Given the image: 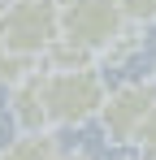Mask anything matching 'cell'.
I'll return each mask as SVG.
<instances>
[{
    "mask_svg": "<svg viewBox=\"0 0 156 160\" xmlns=\"http://www.w3.org/2000/svg\"><path fill=\"white\" fill-rule=\"evenodd\" d=\"M104 69H48L44 65V100H48V121L52 130H82L87 121H96L104 104Z\"/></svg>",
    "mask_w": 156,
    "mask_h": 160,
    "instance_id": "obj_1",
    "label": "cell"
},
{
    "mask_svg": "<svg viewBox=\"0 0 156 160\" xmlns=\"http://www.w3.org/2000/svg\"><path fill=\"white\" fill-rule=\"evenodd\" d=\"M156 108V78H122L113 82L108 91H104V104L96 112V121H100L104 130V143L113 147V152H126L139 143V130L148 126V117H152Z\"/></svg>",
    "mask_w": 156,
    "mask_h": 160,
    "instance_id": "obj_2",
    "label": "cell"
},
{
    "mask_svg": "<svg viewBox=\"0 0 156 160\" xmlns=\"http://www.w3.org/2000/svg\"><path fill=\"white\" fill-rule=\"evenodd\" d=\"M61 39V0H9L0 13V43L9 52L39 56Z\"/></svg>",
    "mask_w": 156,
    "mask_h": 160,
    "instance_id": "obj_3",
    "label": "cell"
},
{
    "mask_svg": "<svg viewBox=\"0 0 156 160\" xmlns=\"http://www.w3.org/2000/svg\"><path fill=\"white\" fill-rule=\"evenodd\" d=\"M126 26L130 18L117 0H61V35L91 43L96 52H104Z\"/></svg>",
    "mask_w": 156,
    "mask_h": 160,
    "instance_id": "obj_4",
    "label": "cell"
},
{
    "mask_svg": "<svg viewBox=\"0 0 156 160\" xmlns=\"http://www.w3.org/2000/svg\"><path fill=\"white\" fill-rule=\"evenodd\" d=\"M9 117L18 130H52L48 100H44V65L9 87Z\"/></svg>",
    "mask_w": 156,
    "mask_h": 160,
    "instance_id": "obj_5",
    "label": "cell"
},
{
    "mask_svg": "<svg viewBox=\"0 0 156 160\" xmlns=\"http://www.w3.org/2000/svg\"><path fill=\"white\" fill-rule=\"evenodd\" d=\"M56 147H61L56 130H18L0 147V160H52Z\"/></svg>",
    "mask_w": 156,
    "mask_h": 160,
    "instance_id": "obj_6",
    "label": "cell"
},
{
    "mask_svg": "<svg viewBox=\"0 0 156 160\" xmlns=\"http://www.w3.org/2000/svg\"><path fill=\"white\" fill-rule=\"evenodd\" d=\"M44 65L48 69H87V65H100V52L91 43H78L70 35H61V39H52V48L44 52Z\"/></svg>",
    "mask_w": 156,
    "mask_h": 160,
    "instance_id": "obj_7",
    "label": "cell"
},
{
    "mask_svg": "<svg viewBox=\"0 0 156 160\" xmlns=\"http://www.w3.org/2000/svg\"><path fill=\"white\" fill-rule=\"evenodd\" d=\"M143 30H148V26L130 22V26H126V30H122V35H117V39H113V43H108V48L100 52V65H104V69H122L130 56L143 48Z\"/></svg>",
    "mask_w": 156,
    "mask_h": 160,
    "instance_id": "obj_8",
    "label": "cell"
},
{
    "mask_svg": "<svg viewBox=\"0 0 156 160\" xmlns=\"http://www.w3.org/2000/svg\"><path fill=\"white\" fill-rule=\"evenodd\" d=\"M122 9H126L130 22H139V26H152L156 22V0H117Z\"/></svg>",
    "mask_w": 156,
    "mask_h": 160,
    "instance_id": "obj_9",
    "label": "cell"
},
{
    "mask_svg": "<svg viewBox=\"0 0 156 160\" xmlns=\"http://www.w3.org/2000/svg\"><path fill=\"white\" fill-rule=\"evenodd\" d=\"M134 147H139V156L156 160V108H152V117H148V126L139 130V143H134Z\"/></svg>",
    "mask_w": 156,
    "mask_h": 160,
    "instance_id": "obj_10",
    "label": "cell"
},
{
    "mask_svg": "<svg viewBox=\"0 0 156 160\" xmlns=\"http://www.w3.org/2000/svg\"><path fill=\"white\" fill-rule=\"evenodd\" d=\"M52 160H91V156H87L82 147H56V152H52Z\"/></svg>",
    "mask_w": 156,
    "mask_h": 160,
    "instance_id": "obj_11",
    "label": "cell"
},
{
    "mask_svg": "<svg viewBox=\"0 0 156 160\" xmlns=\"http://www.w3.org/2000/svg\"><path fill=\"white\" fill-rule=\"evenodd\" d=\"M4 4H9V0H0V13H4Z\"/></svg>",
    "mask_w": 156,
    "mask_h": 160,
    "instance_id": "obj_12",
    "label": "cell"
},
{
    "mask_svg": "<svg viewBox=\"0 0 156 160\" xmlns=\"http://www.w3.org/2000/svg\"><path fill=\"white\" fill-rule=\"evenodd\" d=\"M152 78H156V61H152Z\"/></svg>",
    "mask_w": 156,
    "mask_h": 160,
    "instance_id": "obj_13",
    "label": "cell"
},
{
    "mask_svg": "<svg viewBox=\"0 0 156 160\" xmlns=\"http://www.w3.org/2000/svg\"><path fill=\"white\" fill-rule=\"evenodd\" d=\"M139 160H152V156H139Z\"/></svg>",
    "mask_w": 156,
    "mask_h": 160,
    "instance_id": "obj_14",
    "label": "cell"
}]
</instances>
